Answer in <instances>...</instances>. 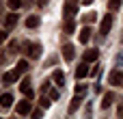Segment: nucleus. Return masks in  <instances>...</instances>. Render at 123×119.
<instances>
[{
	"label": "nucleus",
	"mask_w": 123,
	"mask_h": 119,
	"mask_svg": "<svg viewBox=\"0 0 123 119\" xmlns=\"http://www.w3.org/2000/svg\"><path fill=\"white\" fill-rule=\"evenodd\" d=\"M78 0H65V7H63V13H65V17H74L76 15V11H78Z\"/></svg>",
	"instance_id": "f257e3e1"
},
{
	"label": "nucleus",
	"mask_w": 123,
	"mask_h": 119,
	"mask_svg": "<svg viewBox=\"0 0 123 119\" xmlns=\"http://www.w3.org/2000/svg\"><path fill=\"white\" fill-rule=\"evenodd\" d=\"M110 28H112V15H104L102 17V22H99V35L104 37V35H108L110 33Z\"/></svg>",
	"instance_id": "f03ea898"
},
{
	"label": "nucleus",
	"mask_w": 123,
	"mask_h": 119,
	"mask_svg": "<svg viewBox=\"0 0 123 119\" xmlns=\"http://www.w3.org/2000/svg\"><path fill=\"white\" fill-rule=\"evenodd\" d=\"M108 82H110V85H123V74L119 69H112L110 76H108Z\"/></svg>",
	"instance_id": "7ed1b4c3"
},
{
	"label": "nucleus",
	"mask_w": 123,
	"mask_h": 119,
	"mask_svg": "<svg viewBox=\"0 0 123 119\" xmlns=\"http://www.w3.org/2000/svg\"><path fill=\"white\" fill-rule=\"evenodd\" d=\"M19 91L26 95V98H32V87H30V78H24L22 85H19Z\"/></svg>",
	"instance_id": "20e7f679"
},
{
	"label": "nucleus",
	"mask_w": 123,
	"mask_h": 119,
	"mask_svg": "<svg viewBox=\"0 0 123 119\" xmlns=\"http://www.w3.org/2000/svg\"><path fill=\"white\" fill-rule=\"evenodd\" d=\"M15 113H17V115H28V113H30V102H28V100H24V102H17V106H15Z\"/></svg>",
	"instance_id": "39448f33"
},
{
	"label": "nucleus",
	"mask_w": 123,
	"mask_h": 119,
	"mask_svg": "<svg viewBox=\"0 0 123 119\" xmlns=\"http://www.w3.org/2000/svg\"><path fill=\"white\" fill-rule=\"evenodd\" d=\"M26 52H28L30 59H39V56H41V46H39V43H30Z\"/></svg>",
	"instance_id": "423d86ee"
},
{
	"label": "nucleus",
	"mask_w": 123,
	"mask_h": 119,
	"mask_svg": "<svg viewBox=\"0 0 123 119\" xmlns=\"http://www.w3.org/2000/svg\"><path fill=\"white\" fill-rule=\"evenodd\" d=\"M89 74H91V69H89V63L84 61V63H82V65H80V67L76 69V78L80 80V78H86Z\"/></svg>",
	"instance_id": "0eeeda50"
},
{
	"label": "nucleus",
	"mask_w": 123,
	"mask_h": 119,
	"mask_svg": "<svg viewBox=\"0 0 123 119\" xmlns=\"http://www.w3.org/2000/svg\"><path fill=\"white\" fill-rule=\"evenodd\" d=\"M17 78H19V72H17V69H15V72H6V74L2 76V82H4V85H11V82H15Z\"/></svg>",
	"instance_id": "6e6552de"
},
{
	"label": "nucleus",
	"mask_w": 123,
	"mask_h": 119,
	"mask_svg": "<svg viewBox=\"0 0 123 119\" xmlns=\"http://www.w3.org/2000/svg\"><path fill=\"white\" fill-rule=\"evenodd\" d=\"M97 59H99V52H97V50H86V52H84V61H86V63H93V61H97Z\"/></svg>",
	"instance_id": "1a4fd4ad"
},
{
	"label": "nucleus",
	"mask_w": 123,
	"mask_h": 119,
	"mask_svg": "<svg viewBox=\"0 0 123 119\" xmlns=\"http://www.w3.org/2000/svg\"><path fill=\"white\" fill-rule=\"evenodd\" d=\"M78 37H80V43H86V41L91 39V28H89V26H84V28L80 30V35H78Z\"/></svg>",
	"instance_id": "9d476101"
},
{
	"label": "nucleus",
	"mask_w": 123,
	"mask_h": 119,
	"mask_svg": "<svg viewBox=\"0 0 123 119\" xmlns=\"http://www.w3.org/2000/svg\"><path fill=\"white\" fill-rule=\"evenodd\" d=\"M74 54H76V52H74V46H71V43H67V46L63 48V56H65V61H71V59H74Z\"/></svg>",
	"instance_id": "9b49d317"
},
{
	"label": "nucleus",
	"mask_w": 123,
	"mask_h": 119,
	"mask_svg": "<svg viewBox=\"0 0 123 119\" xmlns=\"http://www.w3.org/2000/svg\"><path fill=\"white\" fill-rule=\"evenodd\" d=\"M11 104H13V95H11V93H4V95H0V106L9 108Z\"/></svg>",
	"instance_id": "f8f14e48"
},
{
	"label": "nucleus",
	"mask_w": 123,
	"mask_h": 119,
	"mask_svg": "<svg viewBox=\"0 0 123 119\" xmlns=\"http://www.w3.org/2000/svg\"><path fill=\"white\" fill-rule=\"evenodd\" d=\"M26 26H28V28H37V26H39V17H37V15H28V17H26Z\"/></svg>",
	"instance_id": "ddd939ff"
},
{
	"label": "nucleus",
	"mask_w": 123,
	"mask_h": 119,
	"mask_svg": "<svg viewBox=\"0 0 123 119\" xmlns=\"http://www.w3.org/2000/svg\"><path fill=\"white\" fill-rule=\"evenodd\" d=\"M52 80H54L56 85H63V82H65V74H63L61 69H56V72L52 74Z\"/></svg>",
	"instance_id": "4468645a"
},
{
	"label": "nucleus",
	"mask_w": 123,
	"mask_h": 119,
	"mask_svg": "<svg viewBox=\"0 0 123 119\" xmlns=\"http://www.w3.org/2000/svg\"><path fill=\"white\" fill-rule=\"evenodd\" d=\"M80 102H82V100H80V93H76V98H74V100H71V104H69V113H76V111H78V106H80Z\"/></svg>",
	"instance_id": "2eb2a0df"
},
{
	"label": "nucleus",
	"mask_w": 123,
	"mask_h": 119,
	"mask_svg": "<svg viewBox=\"0 0 123 119\" xmlns=\"http://www.w3.org/2000/svg\"><path fill=\"white\" fill-rule=\"evenodd\" d=\"M112 102H115V93H106L104 95V102H102V108H108Z\"/></svg>",
	"instance_id": "dca6fc26"
},
{
	"label": "nucleus",
	"mask_w": 123,
	"mask_h": 119,
	"mask_svg": "<svg viewBox=\"0 0 123 119\" xmlns=\"http://www.w3.org/2000/svg\"><path fill=\"white\" fill-rule=\"evenodd\" d=\"M74 28H76V24H74V17H67V22H65V33L69 35V33H74Z\"/></svg>",
	"instance_id": "f3484780"
},
{
	"label": "nucleus",
	"mask_w": 123,
	"mask_h": 119,
	"mask_svg": "<svg viewBox=\"0 0 123 119\" xmlns=\"http://www.w3.org/2000/svg\"><path fill=\"white\" fill-rule=\"evenodd\" d=\"M4 24H6V28H13V26L17 24V15H9V17L4 20Z\"/></svg>",
	"instance_id": "a211bd4d"
},
{
	"label": "nucleus",
	"mask_w": 123,
	"mask_h": 119,
	"mask_svg": "<svg viewBox=\"0 0 123 119\" xmlns=\"http://www.w3.org/2000/svg\"><path fill=\"white\" fill-rule=\"evenodd\" d=\"M26 69H28V61H19L17 63V72L19 74H26Z\"/></svg>",
	"instance_id": "6ab92c4d"
},
{
	"label": "nucleus",
	"mask_w": 123,
	"mask_h": 119,
	"mask_svg": "<svg viewBox=\"0 0 123 119\" xmlns=\"http://www.w3.org/2000/svg\"><path fill=\"white\" fill-rule=\"evenodd\" d=\"M119 7H121V0H108V9L110 11H117Z\"/></svg>",
	"instance_id": "aec40b11"
},
{
	"label": "nucleus",
	"mask_w": 123,
	"mask_h": 119,
	"mask_svg": "<svg viewBox=\"0 0 123 119\" xmlns=\"http://www.w3.org/2000/svg\"><path fill=\"white\" fill-rule=\"evenodd\" d=\"M6 4H9V9H13V11H15V9H19V7H22V0H9Z\"/></svg>",
	"instance_id": "412c9836"
},
{
	"label": "nucleus",
	"mask_w": 123,
	"mask_h": 119,
	"mask_svg": "<svg viewBox=\"0 0 123 119\" xmlns=\"http://www.w3.org/2000/svg\"><path fill=\"white\" fill-rule=\"evenodd\" d=\"M84 20L91 24V22H95V20H97V13H89V15H84Z\"/></svg>",
	"instance_id": "4be33fe9"
},
{
	"label": "nucleus",
	"mask_w": 123,
	"mask_h": 119,
	"mask_svg": "<svg viewBox=\"0 0 123 119\" xmlns=\"http://www.w3.org/2000/svg\"><path fill=\"white\" fill-rule=\"evenodd\" d=\"M76 93L84 95V93H86V87H84V85H78V87H76Z\"/></svg>",
	"instance_id": "5701e85b"
},
{
	"label": "nucleus",
	"mask_w": 123,
	"mask_h": 119,
	"mask_svg": "<svg viewBox=\"0 0 123 119\" xmlns=\"http://www.w3.org/2000/svg\"><path fill=\"white\" fill-rule=\"evenodd\" d=\"M99 72H102V67H93V69H91V76H97Z\"/></svg>",
	"instance_id": "b1692460"
},
{
	"label": "nucleus",
	"mask_w": 123,
	"mask_h": 119,
	"mask_svg": "<svg viewBox=\"0 0 123 119\" xmlns=\"http://www.w3.org/2000/svg\"><path fill=\"white\" fill-rule=\"evenodd\" d=\"M41 106H43V108H48V106H50V102H48V98H41Z\"/></svg>",
	"instance_id": "393cba45"
},
{
	"label": "nucleus",
	"mask_w": 123,
	"mask_h": 119,
	"mask_svg": "<svg viewBox=\"0 0 123 119\" xmlns=\"http://www.w3.org/2000/svg\"><path fill=\"white\" fill-rule=\"evenodd\" d=\"M58 98V91H50V100H56Z\"/></svg>",
	"instance_id": "a878e982"
},
{
	"label": "nucleus",
	"mask_w": 123,
	"mask_h": 119,
	"mask_svg": "<svg viewBox=\"0 0 123 119\" xmlns=\"http://www.w3.org/2000/svg\"><path fill=\"white\" fill-rule=\"evenodd\" d=\"M37 4H39V7H45V4H48V0H37Z\"/></svg>",
	"instance_id": "bb28decb"
},
{
	"label": "nucleus",
	"mask_w": 123,
	"mask_h": 119,
	"mask_svg": "<svg viewBox=\"0 0 123 119\" xmlns=\"http://www.w3.org/2000/svg\"><path fill=\"white\" fill-rule=\"evenodd\" d=\"M6 39V33H0V41H4Z\"/></svg>",
	"instance_id": "cd10ccee"
},
{
	"label": "nucleus",
	"mask_w": 123,
	"mask_h": 119,
	"mask_svg": "<svg viewBox=\"0 0 123 119\" xmlns=\"http://www.w3.org/2000/svg\"><path fill=\"white\" fill-rule=\"evenodd\" d=\"M119 117L123 119V106H119Z\"/></svg>",
	"instance_id": "c85d7f7f"
},
{
	"label": "nucleus",
	"mask_w": 123,
	"mask_h": 119,
	"mask_svg": "<svg viewBox=\"0 0 123 119\" xmlns=\"http://www.w3.org/2000/svg\"><path fill=\"white\" fill-rule=\"evenodd\" d=\"M2 63H4V54L0 52V65H2Z\"/></svg>",
	"instance_id": "c756f323"
},
{
	"label": "nucleus",
	"mask_w": 123,
	"mask_h": 119,
	"mask_svg": "<svg viewBox=\"0 0 123 119\" xmlns=\"http://www.w3.org/2000/svg\"><path fill=\"white\" fill-rule=\"evenodd\" d=\"M82 2H84V4H91V2H93V0H82Z\"/></svg>",
	"instance_id": "7c9ffc66"
},
{
	"label": "nucleus",
	"mask_w": 123,
	"mask_h": 119,
	"mask_svg": "<svg viewBox=\"0 0 123 119\" xmlns=\"http://www.w3.org/2000/svg\"><path fill=\"white\" fill-rule=\"evenodd\" d=\"M121 87H123V85H121Z\"/></svg>",
	"instance_id": "2f4dec72"
}]
</instances>
